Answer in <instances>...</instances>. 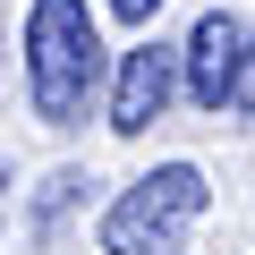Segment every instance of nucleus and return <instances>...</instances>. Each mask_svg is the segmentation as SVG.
<instances>
[{"mask_svg":"<svg viewBox=\"0 0 255 255\" xmlns=\"http://www.w3.org/2000/svg\"><path fill=\"white\" fill-rule=\"evenodd\" d=\"M102 85V34L85 0H34L26 9V94L43 128H77Z\"/></svg>","mask_w":255,"mask_h":255,"instance_id":"1","label":"nucleus"},{"mask_svg":"<svg viewBox=\"0 0 255 255\" xmlns=\"http://www.w3.org/2000/svg\"><path fill=\"white\" fill-rule=\"evenodd\" d=\"M204 213V170L196 162H162L145 179H128L102 213V255H179V238Z\"/></svg>","mask_w":255,"mask_h":255,"instance_id":"2","label":"nucleus"},{"mask_svg":"<svg viewBox=\"0 0 255 255\" xmlns=\"http://www.w3.org/2000/svg\"><path fill=\"white\" fill-rule=\"evenodd\" d=\"M238 51H247V26H238L230 9H204V17H196V34L179 43V85H187V102H204V111H230Z\"/></svg>","mask_w":255,"mask_h":255,"instance_id":"3","label":"nucleus"},{"mask_svg":"<svg viewBox=\"0 0 255 255\" xmlns=\"http://www.w3.org/2000/svg\"><path fill=\"white\" fill-rule=\"evenodd\" d=\"M170 94H179V51L170 43H136L119 60V85H111V128L119 136H145V128L170 111Z\"/></svg>","mask_w":255,"mask_h":255,"instance_id":"4","label":"nucleus"},{"mask_svg":"<svg viewBox=\"0 0 255 255\" xmlns=\"http://www.w3.org/2000/svg\"><path fill=\"white\" fill-rule=\"evenodd\" d=\"M85 187H94L85 170H51V179H43V196H34V230H51V221H60V213H68Z\"/></svg>","mask_w":255,"mask_h":255,"instance_id":"5","label":"nucleus"},{"mask_svg":"<svg viewBox=\"0 0 255 255\" xmlns=\"http://www.w3.org/2000/svg\"><path fill=\"white\" fill-rule=\"evenodd\" d=\"M230 111H247V119H255V34H247V51H238V77H230Z\"/></svg>","mask_w":255,"mask_h":255,"instance_id":"6","label":"nucleus"},{"mask_svg":"<svg viewBox=\"0 0 255 255\" xmlns=\"http://www.w3.org/2000/svg\"><path fill=\"white\" fill-rule=\"evenodd\" d=\"M153 9H162V0H111V17H128V26H145Z\"/></svg>","mask_w":255,"mask_h":255,"instance_id":"7","label":"nucleus"},{"mask_svg":"<svg viewBox=\"0 0 255 255\" xmlns=\"http://www.w3.org/2000/svg\"><path fill=\"white\" fill-rule=\"evenodd\" d=\"M0 187H9V170H0Z\"/></svg>","mask_w":255,"mask_h":255,"instance_id":"8","label":"nucleus"}]
</instances>
